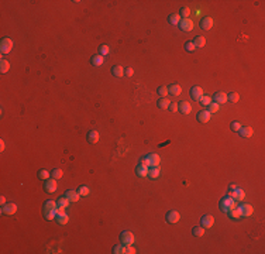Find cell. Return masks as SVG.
Masks as SVG:
<instances>
[{
	"instance_id": "1",
	"label": "cell",
	"mask_w": 265,
	"mask_h": 254,
	"mask_svg": "<svg viewBox=\"0 0 265 254\" xmlns=\"http://www.w3.org/2000/svg\"><path fill=\"white\" fill-rule=\"evenodd\" d=\"M236 206H237V202L230 196H224L220 200V208H221V210L226 212V213H228V212L233 208H236Z\"/></svg>"
},
{
	"instance_id": "2",
	"label": "cell",
	"mask_w": 265,
	"mask_h": 254,
	"mask_svg": "<svg viewBox=\"0 0 265 254\" xmlns=\"http://www.w3.org/2000/svg\"><path fill=\"white\" fill-rule=\"evenodd\" d=\"M120 240H121V244L131 246L132 243L135 241V236L131 233V231H123V233L120 234Z\"/></svg>"
},
{
	"instance_id": "3",
	"label": "cell",
	"mask_w": 265,
	"mask_h": 254,
	"mask_svg": "<svg viewBox=\"0 0 265 254\" xmlns=\"http://www.w3.org/2000/svg\"><path fill=\"white\" fill-rule=\"evenodd\" d=\"M44 188L45 191L48 192V193H54V192H56V189H58V183H56V179H54V178H48L47 181H45L44 183Z\"/></svg>"
},
{
	"instance_id": "4",
	"label": "cell",
	"mask_w": 265,
	"mask_h": 254,
	"mask_svg": "<svg viewBox=\"0 0 265 254\" xmlns=\"http://www.w3.org/2000/svg\"><path fill=\"white\" fill-rule=\"evenodd\" d=\"M13 48V41L10 38H3L2 42H0V51L2 54H8Z\"/></svg>"
},
{
	"instance_id": "5",
	"label": "cell",
	"mask_w": 265,
	"mask_h": 254,
	"mask_svg": "<svg viewBox=\"0 0 265 254\" xmlns=\"http://www.w3.org/2000/svg\"><path fill=\"white\" fill-rule=\"evenodd\" d=\"M17 212V205L13 202H8L2 206V213L3 214H14Z\"/></svg>"
},
{
	"instance_id": "6",
	"label": "cell",
	"mask_w": 265,
	"mask_h": 254,
	"mask_svg": "<svg viewBox=\"0 0 265 254\" xmlns=\"http://www.w3.org/2000/svg\"><path fill=\"white\" fill-rule=\"evenodd\" d=\"M179 219H180V214L178 210H169L168 213H166V222L172 223V225H174V223H178Z\"/></svg>"
},
{
	"instance_id": "7",
	"label": "cell",
	"mask_w": 265,
	"mask_h": 254,
	"mask_svg": "<svg viewBox=\"0 0 265 254\" xmlns=\"http://www.w3.org/2000/svg\"><path fill=\"white\" fill-rule=\"evenodd\" d=\"M200 225H202L205 229L213 227V225H214V217L210 216V214H205V216L202 217V220H200Z\"/></svg>"
},
{
	"instance_id": "8",
	"label": "cell",
	"mask_w": 265,
	"mask_h": 254,
	"mask_svg": "<svg viewBox=\"0 0 265 254\" xmlns=\"http://www.w3.org/2000/svg\"><path fill=\"white\" fill-rule=\"evenodd\" d=\"M179 27H180V30H183V31H192L195 25L190 19H182L179 23Z\"/></svg>"
},
{
	"instance_id": "9",
	"label": "cell",
	"mask_w": 265,
	"mask_h": 254,
	"mask_svg": "<svg viewBox=\"0 0 265 254\" xmlns=\"http://www.w3.org/2000/svg\"><path fill=\"white\" fill-rule=\"evenodd\" d=\"M178 110H179L182 114H189V113L192 112V106L189 104V102L182 100V102H179V103H178Z\"/></svg>"
},
{
	"instance_id": "10",
	"label": "cell",
	"mask_w": 265,
	"mask_h": 254,
	"mask_svg": "<svg viewBox=\"0 0 265 254\" xmlns=\"http://www.w3.org/2000/svg\"><path fill=\"white\" fill-rule=\"evenodd\" d=\"M190 96H192V99H195V100L199 102L200 99H202V96H203V89L200 86L190 87Z\"/></svg>"
},
{
	"instance_id": "11",
	"label": "cell",
	"mask_w": 265,
	"mask_h": 254,
	"mask_svg": "<svg viewBox=\"0 0 265 254\" xmlns=\"http://www.w3.org/2000/svg\"><path fill=\"white\" fill-rule=\"evenodd\" d=\"M213 24H214V21H213V19H211V17H203L202 21H200V27H202L203 30H206V31L211 30Z\"/></svg>"
},
{
	"instance_id": "12",
	"label": "cell",
	"mask_w": 265,
	"mask_h": 254,
	"mask_svg": "<svg viewBox=\"0 0 265 254\" xmlns=\"http://www.w3.org/2000/svg\"><path fill=\"white\" fill-rule=\"evenodd\" d=\"M240 209H241V214L242 217H248L254 213V208L250 205V203H245V205H240Z\"/></svg>"
},
{
	"instance_id": "13",
	"label": "cell",
	"mask_w": 265,
	"mask_h": 254,
	"mask_svg": "<svg viewBox=\"0 0 265 254\" xmlns=\"http://www.w3.org/2000/svg\"><path fill=\"white\" fill-rule=\"evenodd\" d=\"M210 119H211V113L209 110H202V112L197 113V120L200 123H207Z\"/></svg>"
},
{
	"instance_id": "14",
	"label": "cell",
	"mask_w": 265,
	"mask_h": 254,
	"mask_svg": "<svg viewBox=\"0 0 265 254\" xmlns=\"http://www.w3.org/2000/svg\"><path fill=\"white\" fill-rule=\"evenodd\" d=\"M213 102H216V103H219V104H224L226 102H227V93H224V92H217V93H214Z\"/></svg>"
},
{
	"instance_id": "15",
	"label": "cell",
	"mask_w": 265,
	"mask_h": 254,
	"mask_svg": "<svg viewBox=\"0 0 265 254\" xmlns=\"http://www.w3.org/2000/svg\"><path fill=\"white\" fill-rule=\"evenodd\" d=\"M238 133H240V135H241L242 138H250V137H252V134H254L252 129H251V127H248V126L241 127V129L238 130Z\"/></svg>"
},
{
	"instance_id": "16",
	"label": "cell",
	"mask_w": 265,
	"mask_h": 254,
	"mask_svg": "<svg viewBox=\"0 0 265 254\" xmlns=\"http://www.w3.org/2000/svg\"><path fill=\"white\" fill-rule=\"evenodd\" d=\"M99 138H100V134H99V131H96V130H92V131L87 133V141L92 144H96L99 143Z\"/></svg>"
},
{
	"instance_id": "17",
	"label": "cell",
	"mask_w": 265,
	"mask_h": 254,
	"mask_svg": "<svg viewBox=\"0 0 265 254\" xmlns=\"http://www.w3.org/2000/svg\"><path fill=\"white\" fill-rule=\"evenodd\" d=\"M65 196L69 199V202H78L79 198H81V195H79L76 191H72V189H70V191L65 192Z\"/></svg>"
},
{
	"instance_id": "18",
	"label": "cell",
	"mask_w": 265,
	"mask_h": 254,
	"mask_svg": "<svg viewBox=\"0 0 265 254\" xmlns=\"http://www.w3.org/2000/svg\"><path fill=\"white\" fill-rule=\"evenodd\" d=\"M112 73L114 76H117V78H121L123 75H126V69L121 65H116V66L112 68Z\"/></svg>"
},
{
	"instance_id": "19",
	"label": "cell",
	"mask_w": 265,
	"mask_h": 254,
	"mask_svg": "<svg viewBox=\"0 0 265 254\" xmlns=\"http://www.w3.org/2000/svg\"><path fill=\"white\" fill-rule=\"evenodd\" d=\"M92 64L95 65V66H101L103 65V62H104V56L103 55H100V54H96V55H93L92 56Z\"/></svg>"
},
{
	"instance_id": "20",
	"label": "cell",
	"mask_w": 265,
	"mask_h": 254,
	"mask_svg": "<svg viewBox=\"0 0 265 254\" xmlns=\"http://www.w3.org/2000/svg\"><path fill=\"white\" fill-rule=\"evenodd\" d=\"M168 92L174 96H179L180 93H182V87H180L179 85L174 83V85H171V86H168Z\"/></svg>"
},
{
	"instance_id": "21",
	"label": "cell",
	"mask_w": 265,
	"mask_h": 254,
	"mask_svg": "<svg viewBox=\"0 0 265 254\" xmlns=\"http://www.w3.org/2000/svg\"><path fill=\"white\" fill-rule=\"evenodd\" d=\"M244 198H245V193H244V191H242V189H238V188H237L236 191L233 192V199L236 200V202L244 200Z\"/></svg>"
},
{
	"instance_id": "22",
	"label": "cell",
	"mask_w": 265,
	"mask_h": 254,
	"mask_svg": "<svg viewBox=\"0 0 265 254\" xmlns=\"http://www.w3.org/2000/svg\"><path fill=\"white\" fill-rule=\"evenodd\" d=\"M148 167H145V165H143V164H140V165L137 167V175L138 177H141V178H144V177H148Z\"/></svg>"
},
{
	"instance_id": "23",
	"label": "cell",
	"mask_w": 265,
	"mask_h": 254,
	"mask_svg": "<svg viewBox=\"0 0 265 254\" xmlns=\"http://www.w3.org/2000/svg\"><path fill=\"white\" fill-rule=\"evenodd\" d=\"M55 220L59 223V225H66V223L69 222V216H68L65 212H64V213H58V214H56V217H55Z\"/></svg>"
},
{
	"instance_id": "24",
	"label": "cell",
	"mask_w": 265,
	"mask_h": 254,
	"mask_svg": "<svg viewBox=\"0 0 265 254\" xmlns=\"http://www.w3.org/2000/svg\"><path fill=\"white\" fill-rule=\"evenodd\" d=\"M147 157H148L149 161H151V167H159L161 157L158 154H149V155H147Z\"/></svg>"
},
{
	"instance_id": "25",
	"label": "cell",
	"mask_w": 265,
	"mask_h": 254,
	"mask_svg": "<svg viewBox=\"0 0 265 254\" xmlns=\"http://www.w3.org/2000/svg\"><path fill=\"white\" fill-rule=\"evenodd\" d=\"M228 213H230V216L233 217V219H241V217H242V214H241V209H240V206H238V205H237L236 208L231 209V210L228 212Z\"/></svg>"
},
{
	"instance_id": "26",
	"label": "cell",
	"mask_w": 265,
	"mask_h": 254,
	"mask_svg": "<svg viewBox=\"0 0 265 254\" xmlns=\"http://www.w3.org/2000/svg\"><path fill=\"white\" fill-rule=\"evenodd\" d=\"M193 44H195V47H196V48H203V47L206 45V40H205V37H202V35H196V37H195Z\"/></svg>"
},
{
	"instance_id": "27",
	"label": "cell",
	"mask_w": 265,
	"mask_h": 254,
	"mask_svg": "<svg viewBox=\"0 0 265 254\" xmlns=\"http://www.w3.org/2000/svg\"><path fill=\"white\" fill-rule=\"evenodd\" d=\"M157 104H158V107H159V109H168L169 104H171V100H169V99H166V98H161L157 102Z\"/></svg>"
},
{
	"instance_id": "28",
	"label": "cell",
	"mask_w": 265,
	"mask_h": 254,
	"mask_svg": "<svg viewBox=\"0 0 265 254\" xmlns=\"http://www.w3.org/2000/svg\"><path fill=\"white\" fill-rule=\"evenodd\" d=\"M159 172H161L159 167H151V169L148 171V177L152 178V179H155V178L159 177Z\"/></svg>"
},
{
	"instance_id": "29",
	"label": "cell",
	"mask_w": 265,
	"mask_h": 254,
	"mask_svg": "<svg viewBox=\"0 0 265 254\" xmlns=\"http://www.w3.org/2000/svg\"><path fill=\"white\" fill-rule=\"evenodd\" d=\"M44 216L47 220H54L56 217V210H49V209H44Z\"/></svg>"
},
{
	"instance_id": "30",
	"label": "cell",
	"mask_w": 265,
	"mask_h": 254,
	"mask_svg": "<svg viewBox=\"0 0 265 254\" xmlns=\"http://www.w3.org/2000/svg\"><path fill=\"white\" fill-rule=\"evenodd\" d=\"M56 208H58V202H55V200H47V202L44 203V209L56 210Z\"/></svg>"
},
{
	"instance_id": "31",
	"label": "cell",
	"mask_w": 265,
	"mask_h": 254,
	"mask_svg": "<svg viewBox=\"0 0 265 254\" xmlns=\"http://www.w3.org/2000/svg\"><path fill=\"white\" fill-rule=\"evenodd\" d=\"M180 20H182V19H180L179 14H171V16L168 17V21L171 23V24H174V25H178V24H179Z\"/></svg>"
},
{
	"instance_id": "32",
	"label": "cell",
	"mask_w": 265,
	"mask_h": 254,
	"mask_svg": "<svg viewBox=\"0 0 265 254\" xmlns=\"http://www.w3.org/2000/svg\"><path fill=\"white\" fill-rule=\"evenodd\" d=\"M193 236L195 237H202L203 234H205V227L203 226H196V227H193Z\"/></svg>"
},
{
	"instance_id": "33",
	"label": "cell",
	"mask_w": 265,
	"mask_h": 254,
	"mask_svg": "<svg viewBox=\"0 0 265 254\" xmlns=\"http://www.w3.org/2000/svg\"><path fill=\"white\" fill-rule=\"evenodd\" d=\"M51 177L54 178V179H61L62 177H64V172H62V169L59 168H55L51 171Z\"/></svg>"
},
{
	"instance_id": "34",
	"label": "cell",
	"mask_w": 265,
	"mask_h": 254,
	"mask_svg": "<svg viewBox=\"0 0 265 254\" xmlns=\"http://www.w3.org/2000/svg\"><path fill=\"white\" fill-rule=\"evenodd\" d=\"M8 69H10V64H8V61L2 59V61H0V71H2L3 73H6V72H8Z\"/></svg>"
},
{
	"instance_id": "35",
	"label": "cell",
	"mask_w": 265,
	"mask_h": 254,
	"mask_svg": "<svg viewBox=\"0 0 265 254\" xmlns=\"http://www.w3.org/2000/svg\"><path fill=\"white\" fill-rule=\"evenodd\" d=\"M49 177H51V172H48L47 169H39V171H38V178H39V179L47 181Z\"/></svg>"
},
{
	"instance_id": "36",
	"label": "cell",
	"mask_w": 265,
	"mask_h": 254,
	"mask_svg": "<svg viewBox=\"0 0 265 254\" xmlns=\"http://www.w3.org/2000/svg\"><path fill=\"white\" fill-rule=\"evenodd\" d=\"M56 202H58V206H62V208H68V206H69V199H68L66 196L59 198Z\"/></svg>"
},
{
	"instance_id": "37",
	"label": "cell",
	"mask_w": 265,
	"mask_h": 254,
	"mask_svg": "<svg viewBox=\"0 0 265 254\" xmlns=\"http://www.w3.org/2000/svg\"><path fill=\"white\" fill-rule=\"evenodd\" d=\"M238 99H240V96H238V93H237V92H231L230 95H227V100L233 102V103H237Z\"/></svg>"
},
{
	"instance_id": "38",
	"label": "cell",
	"mask_w": 265,
	"mask_h": 254,
	"mask_svg": "<svg viewBox=\"0 0 265 254\" xmlns=\"http://www.w3.org/2000/svg\"><path fill=\"white\" fill-rule=\"evenodd\" d=\"M78 193L81 195V196H87V195L90 193V189L87 188V186H79Z\"/></svg>"
},
{
	"instance_id": "39",
	"label": "cell",
	"mask_w": 265,
	"mask_h": 254,
	"mask_svg": "<svg viewBox=\"0 0 265 254\" xmlns=\"http://www.w3.org/2000/svg\"><path fill=\"white\" fill-rule=\"evenodd\" d=\"M219 109H220V104L216 103V102H211V103L209 104V112L210 113H217Z\"/></svg>"
},
{
	"instance_id": "40",
	"label": "cell",
	"mask_w": 265,
	"mask_h": 254,
	"mask_svg": "<svg viewBox=\"0 0 265 254\" xmlns=\"http://www.w3.org/2000/svg\"><path fill=\"white\" fill-rule=\"evenodd\" d=\"M189 14H190V8L189 7H182L179 11V16L183 19H189Z\"/></svg>"
},
{
	"instance_id": "41",
	"label": "cell",
	"mask_w": 265,
	"mask_h": 254,
	"mask_svg": "<svg viewBox=\"0 0 265 254\" xmlns=\"http://www.w3.org/2000/svg\"><path fill=\"white\" fill-rule=\"evenodd\" d=\"M199 102H200V104H203V106H209V104L211 103V98H210V96H205V95H203L202 99H200Z\"/></svg>"
},
{
	"instance_id": "42",
	"label": "cell",
	"mask_w": 265,
	"mask_h": 254,
	"mask_svg": "<svg viewBox=\"0 0 265 254\" xmlns=\"http://www.w3.org/2000/svg\"><path fill=\"white\" fill-rule=\"evenodd\" d=\"M185 50H186V51H189V52H193V51L196 50V47H195L193 41H188V42H185Z\"/></svg>"
},
{
	"instance_id": "43",
	"label": "cell",
	"mask_w": 265,
	"mask_h": 254,
	"mask_svg": "<svg viewBox=\"0 0 265 254\" xmlns=\"http://www.w3.org/2000/svg\"><path fill=\"white\" fill-rule=\"evenodd\" d=\"M137 253V250H135L134 247L131 246H124V254H135Z\"/></svg>"
},
{
	"instance_id": "44",
	"label": "cell",
	"mask_w": 265,
	"mask_h": 254,
	"mask_svg": "<svg viewBox=\"0 0 265 254\" xmlns=\"http://www.w3.org/2000/svg\"><path fill=\"white\" fill-rule=\"evenodd\" d=\"M110 52V48L107 47V45H101L100 48H99V54H100V55H107V54Z\"/></svg>"
},
{
	"instance_id": "45",
	"label": "cell",
	"mask_w": 265,
	"mask_h": 254,
	"mask_svg": "<svg viewBox=\"0 0 265 254\" xmlns=\"http://www.w3.org/2000/svg\"><path fill=\"white\" fill-rule=\"evenodd\" d=\"M158 93H159L161 96H162V98H166V95H168V87L166 86H159L158 87Z\"/></svg>"
},
{
	"instance_id": "46",
	"label": "cell",
	"mask_w": 265,
	"mask_h": 254,
	"mask_svg": "<svg viewBox=\"0 0 265 254\" xmlns=\"http://www.w3.org/2000/svg\"><path fill=\"white\" fill-rule=\"evenodd\" d=\"M113 253H114V254H120V253H123V254H124V244L114 246V248H113Z\"/></svg>"
},
{
	"instance_id": "47",
	"label": "cell",
	"mask_w": 265,
	"mask_h": 254,
	"mask_svg": "<svg viewBox=\"0 0 265 254\" xmlns=\"http://www.w3.org/2000/svg\"><path fill=\"white\" fill-rule=\"evenodd\" d=\"M231 130H233V131H238L240 129H241V123H238V121H233V123H231Z\"/></svg>"
},
{
	"instance_id": "48",
	"label": "cell",
	"mask_w": 265,
	"mask_h": 254,
	"mask_svg": "<svg viewBox=\"0 0 265 254\" xmlns=\"http://www.w3.org/2000/svg\"><path fill=\"white\" fill-rule=\"evenodd\" d=\"M168 109H169V112H172V113L178 112V103H171Z\"/></svg>"
},
{
	"instance_id": "49",
	"label": "cell",
	"mask_w": 265,
	"mask_h": 254,
	"mask_svg": "<svg viewBox=\"0 0 265 254\" xmlns=\"http://www.w3.org/2000/svg\"><path fill=\"white\" fill-rule=\"evenodd\" d=\"M141 164H143V165H145V167H148V168H149V167H151V161H149V158H148V157H145V158H144V160H143V162H141Z\"/></svg>"
},
{
	"instance_id": "50",
	"label": "cell",
	"mask_w": 265,
	"mask_h": 254,
	"mask_svg": "<svg viewBox=\"0 0 265 254\" xmlns=\"http://www.w3.org/2000/svg\"><path fill=\"white\" fill-rule=\"evenodd\" d=\"M126 75L127 76H132V75H134V71H132V68H127V69H126Z\"/></svg>"
},
{
	"instance_id": "51",
	"label": "cell",
	"mask_w": 265,
	"mask_h": 254,
	"mask_svg": "<svg viewBox=\"0 0 265 254\" xmlns=\"http://www.w3.org/2000/svg\"><path fill=\"white\" fill-rule=\"evenodd\" d=\"M236 189H237V185H236V183H231V185L228 186V192H234Z\"/></svg>"
},
{
	"instance_id": "52",
	"label": "cell",
	"mask_w": 265,
	"mask_h": 254,
	"mask_svg": "<svg viewBox=\"0 0 265 254\" xmlns=\"http://www.w3.org/2000/svg\"><path fill=\"white\" fill-rule=\"evenodd\" d=\"M0 203H2V206L7 203V202H6V198H4V196H2V198H0Z\"/></svg>"
},
{
	"instance_id": "53",
	"label": "cell",
	"mask_w": 265,
	"mask_h": 254,
	"mask_svg": "<svg viewBox=\"0 0 265 254\" xmlns=\"http://www.w3.org/2000/svg\"><path fill=\"white\" fill-rule=\"evenodd\" d=\"M0 148H2V151H3V150H4V143H3V141H2V143H0Z\"/></svg>"
}]
</instances>
